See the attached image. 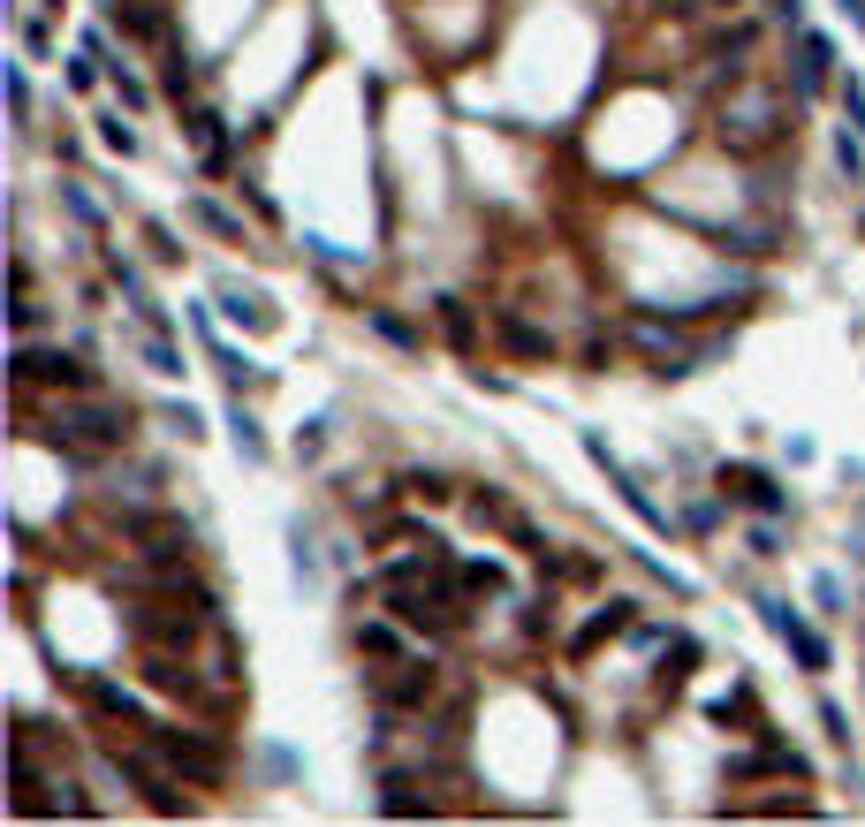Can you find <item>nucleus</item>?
Instances as JSON below:
<instances>
[{
  "label": "nucleus",
  "instance_id": "nucleus-1",
  "mask_svg": "<svg viewBox=\"0 0 865 827\" xmlns=\"http://www.w3.org/2000/svg\"><path fill=\"white\" fill-rule=\"evenodd\" d=\"M122 440H130V410L122 402H61V434H53L61 456L84 464L91 448H122Z\"/></svg>",
  "mask_w": 865,
  "mask_h": 827
},
{
  "label": "nucleus",
  "instance_id": "nucleus-2",
  "mask_svg": "<svg viewBox=\"0 0 865 827\" xmlns=\"http://www.w3.org/2000/svg\"><path fill=\"white\" fill-rule=\"evenodd\" d=\"M630 342L646 349L653 372H668V380H684V372H698L706 357H722V342H684V327H676V319H653V311L630 319Z\"/></svg>",
  "mask_w": 865,
  "mask_h": 827
},
{
  "label": "nucleus",
  "instance_id": "nucleus-3",
  "mask_svg": "<svg viewBox=\"0 0 865 827\" xmlns=\"http://www.w3.org/2000/svg\"><path fill=\"white\" fill-rule=\"evenodd\" d=\"M782 107H775V91H736L729 107H722V145L729 152H759V145H775V122Z\"/></svg>",
  "mask_w": 865,
  "mask_h": 827
},
{
  "label": "nucleus",
  "instance_id": "nucleus-4",
  "mask_svg": "<svg viewBox=\"0 0 865 827\" xmlns=\"http://www.w3.org/2000/svg\"><path fill=\"white\" fill-rule=\"evenodd\" d=\"M145 737H152V751L168 759L175 775H190V783H220L228 775V751L206 737H190V729H160V721H145Z\"/></svg>",
  "mask_w": 865,
  "mask_h": 827
},
{
  "label": "nucleus",
  "instance_id": "nucleus-5",
  "mask_svg": "<svg viewBox=\"0 0 865 827\" xmlns=\"http://www.w3.org/2000/svg\"><path fill=\"white\" fill-rule=\"evenodd\" d=\"M577 440H585V456H593V464L607 471V486H615V494H623V501H630V509H638V517H646L653 531H668V509H660V501H653L646 486H638L630 471H623V464H615V448H607V434H600V426H585Z\"/></svg>",
  "mask_w": 865,
  "mask_h": 827
},
{
  "label": "nucleus",
  "instance_id": "nucleus-6",
  "mask_svg": "<svg viewBox=\"0 0 865 827\" xmlns=\"http://www.w3.org/2000/svg\"><path fill=\"white\" fill-rule=\"evenodd\" d=\"M759 622H767V630H775L782 646L797 654V668H813V676H821V668H827V638H821V630H805L789 600H759Z\"/></svg>",
  "mask_w": 865,
  "mask_h": 827
},
{
  "label": "nucleus",
  "instance_id": "nucleus-7",
  "mask_svg": "<svg viewBox=\"0 0 865 827\" xmlns=\"http://www.w3.org/2000/svg\"><path fill=\"white\" fill-rule=\"evenodd\" d=\"M722 494H729V501H744L752 517H782V509H789V494H782L759 464H722Z\"/></svg>",
  "mask_w": 865,
  "mask_h": 827
},
{
  "label": "nucleus",
  "instance_id": "nucleus-8",
  "mask_svg": "<svg viewBox=\"0 0 865 827\" xmlns=\"http://www.w3.org/2000/svg\"><path fill=\"white\" fill-rule=\"evenodd\" d=\"M16 380H46V388L84 395L91 388V365H77L69 349H16Z\"/></svg>",
  "mask_w": 865,
  "mask_h": 827
},
{
  "label": "nucleus",
  "instance_id": "nucleus-9",
  "mask_svg": "<svg viewBox=\"0 0 865 827\" xmlns=\"http://www.w3.org/2000/svg\"><path fill=\"white\" fill-rule=\"evenodd\" d=\"M115 767L145 789V805H152V813H182V797H175V767H152L145 751H122V744H115Z\"/></svg>",
  "mask_w": 865,
  "mask_h": 827
},
{
  "label": "nucleus",
  "instance_id": "nucleus-10",
  "mask_svg": "<svg viewBox=\"0 0 865 827\" xmlns=\"http://www.w3.org/2000/svg\"><path fill=\"white\" fill-rule=\"evenodd\" d=\"M115 23H122V39H137V46H168L175 39L168 0H115Z\"/></svg>",
  "mask_w": 865,
  "mask_h": 827
},
{
  "label": "nucleus",
  "instance_id": "nucleus-11",
  "mask_svg": "<svg viewBox=\"0 0 865 827\" xmlns=\"http://www.w3.org/2000/svg\"><path fill=\"white\" fill-rule=\"evenodd\" d=\"M130 539L145 547V562H182V555H190V524L182 517H137Z\"/></svg>",
  "mask_w": 865,
  "mask_h": 827
},
{
  "label": "nucleus",
  "instance_id": "nucleus-12",
  "mask_svg": "<svg viewBox=\"0 0 865 827\" xmlns=\"http://www.w3.org/2000/svg\"><path fill=\"white\" fill-rule=\"evenodd\" d=\"M388 615H395V622H410V630H448V622H456V608H440V600H426V592H418L410 577H402V585L388 592Z\"/></svg>",
  "mask_w": 865,
  "mask_h": 827
},
{
  "label": "nucleus",
  "instance_id": "nucleus-13",
  "mask_svg": "<svg viewBox=\"0 0 865 827\" xmlns=\"http://www.w3.org/2000/svg\"><path fill=\"white\" fill-rule=\"evenodd\" d=\"M623 630H638V615H630V600H607V608L593 615V622H585L577 638H569V654H577V660H593V654L607 646V638H623Z\"/></svg>",
  "mask_w": 865,
  "mask_h": 827
},
{
  "label": "nucleus",
  "instance_id": "nucleus-14",
  "mask_svg": "<svg viewBox=\"0 0 865 827\" xmlns=\"http://www.w3.org/2000/svg\"><path fill=\"white\" fill-rule=\"evenodd\" d=\"M432 684H440L432 660H395V676H380V698H388V706H426Z\"/></svg>",
  "mask_w": 865,
  "mask_h": 827
},
{
  "label": "nucleus",
  "instance_id": "nucleus-15",
  "mask_svg": "<svg viewBox=\"0 0 865 827\" xmlns=\"http://www.w3.org/2000/svg\"><path fill=\"white\" fill-rule=\"evenodd\" d=\"M827 61H835V46H827L821 31H805V39H797V99H821L827 91Z\"/></svg>",
  "mask_w": 865,
  "mask_h": 827
},
{
  "label": "nucleus",
  "instance_id": "nucleus-16",
  "mask_svg": "<svg viewBox=\"0 0 865 827\" xmlns=\"http://www.w3.org/2000/svg\"><path fill=\"white\" fill-rule=\"evenodd\" d=\"M220 311H228L236 327H251V335H274V327H281V311L266 305V297H243V289H220Z\"/></svg>",
  "mask_w": 865,
  "mask_h": 827
},
{
  "label": "nucleus",
  "instance_id": "nucleus-17",
  "mask_svg": "<svg viewBox=\"0 0 865 827\" xmlns=\"http://www.w3.org/2000/svg\"><path fill=\"white\" fill-rule=\"evenodd\" d=\"M182 137L206 152V168H213V175L228 168V137H220V114H206V107H198V114H182Z\"/></svg>",
  "mask_w": 865,
  "mask_h": 827
},
{
  "label": "nucleus",
  "instance_id": "nucleus-18",
  "mask_svg": "<svg viewBox=\"0 0 865 827\" xmlns=\"http://www.w3.org/2000/svg\"><path fill=\"white\" fill-rule=\"evenodd\" d=\"M432 319H440V335L464 349V357L478 349V319H471V305H464V297H440V305H432Z\"/></svg>",
  "mask_w": 865,
  "mask_h": 827
},
{
  "label": "nucleus",
  "instance_id": "nucleus-19",
  "mask_svg": "<svg viewBox=\"0 0 865 827\" xmlns=\"http://www.w3.org/2000/svg\"><path fill=\"white\" fill-rule=\"evenodd\" d=\"M380 813H388V820H426V813H432V797H418V783L388 775V783H380Z\"/></svg>",
  "mask_w": 865,
  "mask_h": 827
},
{
  "label": "nucleus",
  "instance_id": "nucleus-20",
  "mask_svg": "<svg viewBox=\"0 0 865 827\" xmlns=\"http://www.w3.org/2000/svg\"><path fill=\"white\" fill-rule=\"evenodd\" d=\"M228 440H236V456H243V464H266V456H274V448H266V434H259V418H251L243 402L228 410Z\"/></svg>",
  "mask_w": 865,
  "mask_h": 827
},
{
  "label": "nucleus",
  "instance_id": "nucleus-21",
  "mask_svg": "<svg viewBox=\"0 0 865 827\" xmlns=\"http://www.w3.org/2000/svg\"><path fill=\"white\" fill-rule=\"evenodd\" d=\"M190 630H198L190 615H137V638H145V646H190Z\"/></svg>",
  "mask_w": 865,
  "mask_h": 827
},
{
  "label": "nucleus",
  "instance_id": "nucleus-22",
  "mask_svg": "<svg viewBox=\"0 0 865 827\" xmlns=\"http://www.w3.org/2000/svg\"><path fill=\"white\" fill-rule=\"evenodd\" d=\"M190 220H198L206 236H220V243H243V220L228 213V206H213V198H190Z\"/></svg>",
  "mask_w": 865,
  "mask_h": 827
},
{
  "label": "nucleus",
  "instance_id": "nucleus-23",
  "mask_svg": "<svg viewBox=\"0 0 865 827\" xmlns=\"http://www.w3.org/2000/svg\"><path fill=\"white\" fill-rule=\"evenodd\" d=\"M494 327H501V342L517 349V357H547V349H555V342H547V335H539V327H524L517 311H501V319H494Z\"/></svg>",
  "mask_w": 865,
  "mask_h": 827
},
{
  "label": "nucleus",
  "instance_id": "nucleus-24",
  "mask_svg": "<svg viewBox=\"0 0 865 827\" xmlns=\"http://www.w3.org/2000/svg\"><path fill=\"white\" fill-rule=\"evenodd\" d=\"M84 698L99 706V714H122V721H145V706H137V698L122 691V684H99V676H91V684H84Z\"/></svg>",
  "mask_w": 865,
  "mask_h": 827
},
{
  "label": "nucleus",
  "instance_id": "nucleus-25",
  "mask_svg": "<svg viewBox=\"0 0 865 827\" xmlns=\"http://www.w3.org/2000/svg\"><path fill=\"white\" fill-rule=\"evenodd\" d=\"M145 684H152V691H182V684H190V668H182L175 654H145Z\"/></svg>",
  "mask_w": 865,
  "mask_h": 827
},
{
  "label": "nucleus",
  "instance_id": "nucleus-26",
  "mask_svg": "<svg viewBox=\"0 0 865 827\" xmlns=\"http://www.w3.org/2000/svg\"><path fill=\"white\" fill-rule=\"evenodd\" d=\"M365 319H372V335H380V342H395V349H418V327H410V319H395L388 305H372Z\"/></svg>",
  "mask_w": 865,
  "mask_h": 827
},
{
  "label": "nucleus",
  "instance_id": "nucleus-27",
  "mask_svg": "<svg viewBox=\"0 0 865 827\" xmlns=\"http://www.w3.org/2000/svg\"><path fill=\"white\" fill-rule=\"evenodd\" d=\"M471 517H478V524H501V531H517L524 509H517V501H501V494H471Z\"/></svg>",
  "mask_w": 865,
  "mask_h": 827
},
{
  "label": "nucleus",
  "instance_id": "nucleus-28",
  "mask_svg": "<svg viewBox=\"0 0 865 827\" xmlns=\"http://www.w3.org/2000/svg\"><path fill=\"white\" fill-rule=\"evenodd\" d=\"M289 577H297V585H311V577H319V555H311L304 524H289Z\"/></svg>",
  "mask_w": 865,
  "mask_h": 827
},
{
  "label": "nucleus",
  "instance_id": "nucleus-29",
  "mask_svg": "<svg viewBox=\"0 0 865 827\" xmlns=\"http://www.w3.org/2000/svg\"><path fill=\"white\" fill-rule=\"evenodd\" d=\"M99 145L130 160V152H137V130H130V122H122V114H99Z\"/></svg>",
  "mask_w": 865,
  "mask_h": 827
},
{
  "label": "nucleus",
  "instance_id": "nucleus-30",
  "mask_svg": "<svg viewBox=\"0 0 865 827\" xmlns=\"http://www.w3.org/2000/svg\"><path fill=\"white\" fill-rule=\"evenodd\" d=\"M99 61H107V77H115V91H122V107H145V99H152V91L137 84V77L122 69V61H115V53H99Z\"/></svg>",
  "mask_w": 865,
  "mask_h": 827
},
{
  "label": "nucleus",
  "instance_id": "nucleus-31",
  "mask_svg": "<svg viewBox=\"0 0 865 827\" xmlns=\"http://www.w3.org/2000/svg\"><path fill=\"white\" fill-rule=\"evenodd\" d=\"M168 426H175L182 440H206V418H198L190 402H168Z\"/></svg>",
  "mask_w": 865,
  "mask_h": 827
},
{
  "label": "nucleus",
  "instance_id": "nucleus-32",
  "mask_svg": "<svg viewBox=\"0 0 865 827\" xmlns=\"http://www.w3.org/2000/svg\"><path fill=\"white\" fill-rule=\"evenodd\" d=\"M213 365H220V372H228V388L243 395V380H251V365H243V357H236V349H220V342H213Z\"/></svg>",
  "mask_w": 865,
  "mask_h": 827
},
{
  "label": "nucleus",
  "instance_id": "nucleus-33",
  "mask_svg": "<svg viewBox=\"0 0 865 827\" xmlns=\"http://www.w3.org/2000/svg\"><path fill=\"white\" fill-rule=\"evenodd\" d=\"M145 243H152V259H160V266H175V259H182V243H175V236H168V228H160V220L145 228Z\"/></svg>",
  "mask_w": 865,
  "mask_h": 827
},
{
  "label": "nucleus",
  "instance_id": "nucleus-34",
  "mask_svg": "<svg viewBox=\"0 0 865 827\" xmlns=\"http://www.w3.org/2000/svg\"><path fill=\"white\" fill-rule=\"evenodd\" d=\"M835 160H843V175H851V182H858V168H865V152H858V130H843V137H835Z\"/></svg>",
  "mask_w": 865,
  "mask_h": 827
},
{
  "label": "nucleus",
  "instance_id": "nucleus-35",
  "mask_svg": "<svg viewBox=\"0 0 865 827\" xmlns=\"http://www.w3.org/2000/svg\"><path fill=\"white\" fill-rule=\"evenodd\" d=\"M61 206H69V213L84 220V228H99V206H91L84 190H77V182H61Z\"/></svg>",
  "mask_w": 865,
  "mask_h": 827
},
{
  "label": "nucleus",
  "instance_id": "nucleus-36",
  "mask_svg": "<svg viewBox=\"0 0 865 827\" xmlns=\"http://www.w3.org/2000/svg\"><path fill=\"white\" fill-rule=\"evenodd\" d=\"M464 585H478V592H501L509 577H501V562H471V569H464Z\"/></svg>",
  "mask_w": 865,
  "mask_h": 827
},
{
  "label": "nucleus",
  "instance_id": "nucleus-37",
  "mask_svg": "<svg viewBox=\"0 0 865 827\" xmlns=\"http://www.w3.org/2000/svg\"><path fill=\"white\" fill-rule=\"evenodd\" d=\"M813 600H821L827 615H843V577H827L821 569V577H813Z\"/></svg>",
  "mask_w": 865,
  "mask_h": 827
},
{
  "label": "nucleus",
  "instance_id": "nucleus-38",
  "mask_svg": "<svg viewBox=\"0 0 865 827\" xmlns=\"http://www.w3.org/2000/svg\"><path fill=\"white\" fill-rule=\"evenodd\" d=\"M357 646H365V654H395V630H388V622H365V630H357Z\"/></svg>",
  "mask_w": 865,
  "mask_h": 827
},
{
  "label": "nucleus",
  "instance_id": "nucleus-39",
  "mask_svg": "<svg viewBox=\"0 0 865 827\" xmlns=\"http://www.w3.org/2000/svg\"><path fill=\"white\" fill-rule=\"evenodd\" d=\"M319 448H327V426H319V418H311V426H297V456H304V464H311Z\"/></svg>",
  "mask_w": 865,
  "mask_h": 827
},
{
  "label": "nucleus",
  "instance_id": "nucleus-40",
  "mask_svg": "<svg viewBox=\"0 0 865 827\" xmlns=\"http://www.w3.org/2000/svg\"><path fill=\"white\" fill-rule=\"evenodd\" d=\"M8 107H16V122H31V84H23V69L8 77Z\"/></svg>",
  "mask_w": 865,
  "mask_h": 827
},
{
  "label": "nucleus",
  "instance_id": "nucleus-41",
  "mask_svg": "<svg viewBox=\"0 0 865 827\" xmlns=\"http://www.w3.org/2000/svg\"><path fill=\"white\" fill-rule=\"evenodd\" d=\"M843 114H851V130L865 137V91L858 84H843Z\"/></svg>",
  "mask_w": 865,
  "mask_h": 827
},
{
  "label": "nucleus",
  "instance_id": "nucleus-42",
  "mask_svg": "<svg viewBox=\"0 0 865 827\" xmlns=\"http://www.w3.org/2000/svg\"><path fill=\"white\" fill-rule=\"evenodd\" d=\"M145 365H152V372H182V357H175L168 342H152V349H145Z\"/></svg>",
  "mask_w": 865,
  "mask_h": 827
},
{
  "label": "nucleus",
  "instance_id": "nucleus-43",
  "mask_svg": "<svg viewBox=\"0 0 865 827\" xmlns=\"http://www.w3.org/2000/svg\"><path fill=\"white\" fill-rule=\"evenodd\" d=\"M821 729H827L835 744H851V721H843V706H821Z\"/></svg>",
  "mask_w": 865,
  "mask_h": 827
},
{
  "label": "nucleus",
  "instance_id": "nucleus-44",
  "mask_svg": "<svg viewBox=\"0 0 865 827\" xmlns=\"http://www.w3.org/2000/svg\"><path fill=\"white\" fill-rule=\"evenodd\" d=\"M767 16L775 23H805V0H767Z\"/></svg>",
  "mask_w": 865,
  "mask_h": 827
},
{
  "label": "nucleus",
  "instance_id": "nucleus-45",
  "mask_svg": "<svg viewBox=\"0 0 865 827\" xmlns=\"http://www.w3.org/2000/svg\"><path fill=\"white\" fill-rule=\"evenodd\" d=\"M46 8H61V0H46Z\"/></svg>",
  "mask_w": 865,
  "mask_h": 827
}]
</instances>
